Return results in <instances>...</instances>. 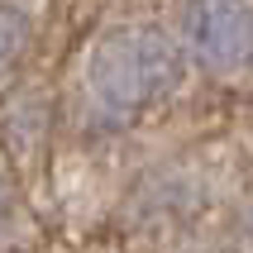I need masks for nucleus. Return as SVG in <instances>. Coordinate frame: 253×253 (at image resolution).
<instances>
[{"label": "nucleus", "instance_id": "1", "mask_svg": "<svg viewBox=\"0 0 253 253\" xmlns=\"http://www.w3.org/2000/svg\"><path fill=\"white\" fill-rule=\"evenodd\" d=\"M182 82V48L148 24H120L100 34L86 57L91 96L115 115H139Z\"/></svg>", "mask_w": 253, "mask_h": 253}, {"label": "nucleus", "instance_id": "2", "mask_svg": "<svg viewBox=\"0 0 253 253\" xmlns=\"http://www.w3.org/2000/svg\"><path fill=\"white\" fill-rule=\"evenodd\" d=\"M186 53L206 72H244L253 62V5L249 0H186L182 5Z\"/></svg>", "mask_w": 253, "mask_h": 253}, {"label": "nucleus", "instance_id": "3", "mask_svg": "<svg viewBox=\"0 0 253 253\" xmlns=\"http://www.w3.org/2000/svg\"><path fill=\"white\" fill-rule=\"evenodd\" d=\"M29 48V19L14 5H0V77H10L19 67V57Z\"/></svg>", "mask_w": 253, "mask_h": 253}, {"label": "nucleus", "instance_id": "4", "mask_svg": "<svg viewBox=\"0 0 253 253\" xmlns=\"http://www.w3.org/2000/svg\"><path fill=\"white\" fill-rule=\"evenodd\" d=\"M244 229H249V244H253V196H249V215H244Z\"/></svg>", "mask_w": 253, "mask_h": 253}]
</instances>
